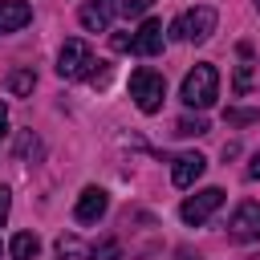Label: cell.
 <instances>
[{
  "label": "cell",
  "instance_id": "cell-7",
  "mask_svg": "<svg viewBox=\"0 0 260 260\" xmlns=\"http://www.w3.org/2000/svg\"><path fill=\"white\" fill-rule=\"evenodd\" d=\"M122 12V0H85V8H81V24L89 28V32H106L110 28V20Z\"/></svg>",
  "mask_w": 260,
  "mask_h": 260
},
{
  "label": "cell",
  "instance_id": "cell-1",
  "mask_svg": "<svg viewBox=\"0 0 260 260\" xmlns=\"http://www.w3.org/2000/svg\"><path fill=\"white\" fill-rule=\"evenodd\" d=\"M179 98L191 106V110H207V106H215V98H219V73H215V65H195L187 77H183V85H179Z\"/></svg>",
  "mask_w": 260,
  "mask_h": 260
},
{
  "label": "cell",
  "instance_id": "cell-22",
  "mask_svg": "<svg viewBox=\"0 0 260 260\" xmlns=\"http://www.w3.org/2000/svg\"><path fill=\"white\" fill-rule=\"evenodd\" d=\"M110 45H114V53H130V37H126V32H114Z\"/></svg>",
  "mask_w": 260,
  "mask_h": 260
},
{
  "label": "cell",
  "instance_id": "cell-15",
  "mask_svg": "<svg viewBox=\"0 0 260 260\" xmlns=\"http://www.w3.org/2000/svg\"><path fill=\"white\" fill-rule=\"evenodd\" d=\"M89 260H126V256H122L118 240H110V236H106V240H98V244L89 248Z\"/></svg>",
  "mask_w": 260,
  "mask_h": 260
},
{
  "label": "cell",
  "instance_id": "cell-2",
  "mask_svg": "<svg viewBox=\"0 0 260 260\" xmlns=\"http://www.w3.org/2000/svg\"><path fill=\"white\" fill-rule=\"evenodd\" d=\"M130 98H134V106H138L142 114H158V110H162V98H167L162 73H154V69H134V73H130Z\"/></svg>",
  "mask_w": 260,
  "mask_h": 260
},
{
  "label": "cell",
  "instance_id": "cell-17",
  "mask_svg": "<svg viewBox=\"0 0 260 260\" xmlns=\"http://www.w3.org/2000/svg\"><path fill=\"white\" fill-rule=\"evenodd\" d=\"M232 89H236V93H248V89H252V65H248V57H244V65L236 69V81H232Z\"/></svg>",
  "mask_w": 260,
  "mask_h": 260
},
{
  "label": "cell",
  "instance_id": "cell-4",
  "mask_svg": "<svg viewBox=\"0 0 260 260\" xmlns=\"http://www.w3.org/2000/svg\"><path fill=\"white\" fill-rule=\"evenodd\" d=\"M219 203H223V191H219V187H203V191H195V195L179 207V215H183L187 223H207V215H211Z\"/></svg>",
  "mask_w": 260,
  "mask_h": 260
},
{
  "label": "cell",
  "instance_id": "cell-16",
  "mask_svg": "<svg viewBox=\"0 0 260 260\" xmlns=\"http://www.w3.org/2000/svg\"><path fill=\"white\" fill-rule=\"evenodd\" d=\"M175 134L199 138V134H207V122H203V118H179V122H175Z\"/></svg>",
  "mask_w": 260,
  "mask_h": 260
},
{
  "label": "cell",
  "instance_id": "cell-26",
  "mask_svg": "<svg viewBox=\"0 0 260 260\" xmlns=\"http://www.w3.org/2000/svg\"><path fill=\"white\" fill-rule=\"evenodd\" d=\"M0 252H4V248H0Z\"/></svg>",
  "mask_w": 260,
  "mask_h": 260
},
{
  "label": "cell",
  "instance_id": "cell-12",
  "mask_svg": "<svg viewBox=\"0 0 260 260\" xmlns=\"http://www.w3.org/2000/svg\"><path fill=\"white\" fill-rule=\"evenodd\" d=\"M8 256H12V260H37V256H41V240H37V232H16L12 244H8Z\"/></svg>",
  "mask_w": 260,
  "mask_h": 260
},
{
  "label": "cell",
  "instance_id": "cell-5",
  "mask_svg": "<svg viewBox=\"0 0 260 260\" xmlns=\"http://www.w3.org/2000/svg\"><path fill=\"white\" fill-rule=\"evenodd\" d=\"M228 236H232V240H240V244H248V240H256V236H260V203H252V199H244V203L236 207V215H232V223H228Z\"/></svg>",
  "mask_w": 260,
  "mask_h": 260
},
{
  "label": "cell",
  "instance_id": "cell-13",
  "mask_svg": "<svg viewBox=\"0 0 260 260\" xmlns=\"http://www.w3.org/2000/svg\"><path fill=\"white\" fill-rule=\"evenodd\" d=\"M57 260H89V248L77 240V236H57Z\"/></svg>",
  "mask_w": 260,
  "mask_h": 260
},
{
  "label": "cell",
  "instance_id": "cell-9",
  "mask_svg": "<svg viewBox=\"0 0 260 260\" xmlns=\"http://www.w3.org/2000/svg\"><path fill=\"white\" fill-rule=\"evenodd\" d=\"M130 53H138V57H154V53H162V24H158L154 16L138 24V32L130 37Z\"/></svg>",
  "mask_w": 260,
  "mask_h": 260
},
{
  "label": "cell",
  "instance_id": "cell-10",
  "mask_svg": "<svg viewBox=\"0 0 260 260\" xmlns=\"http://www.w3.org/2000/svg\"><path fill=\"white\" fill-rule=\"evenodd\" d=\"M203 171H207V158H203V154H179L175 167H171V183H175V187H191Z\"/></svg>",
  "mask_w": 260,
  "mask_h": 260
},
{
  "label": "cell",
  "instance_id": "cell-25",
  "mask_svg": "<svg viewBox=\"0 0 260 260\" xmlns=\"http://www.w3.org/2000/svg\"><path fill=\"white\" fill-rule=\"evenodd\" d=\"M256 8H260V0H256Z\"/></svg>",
  "mask_w": 260,
  "mask_h": 260
},
{
  "label": "cell",
  "instance_id": "cell-6",
  "mask_svg": "<svg viewBox=\"0 0 260 260\" xmlns=\"http://www.w3.org/2000/svg\"><path fill=\"white\" fill-rule=\"evenodd\" d=\"M215 24H219V12H215V8H195V12L183 16V41L203 45V41L215 32Z\"/></svg>",
  "mask_w": 260,
  "mask_h": 260
},
{
  "label": "cell",
  "instance_id": "cell-18",
  "mask_svg": "<svg viewBox=\"0 0 260 260\" xmlns=\"http://www.w3.org/2000/svg\"><path fill=\"white\" fill-rule=\"evenodd\" d=\"M232 126H248V122H260V110H228L223 114Z\"/></svg>",
  "mask_w": 260,
  "mask_h": 260
},
{
  "label": "cell",
  "instance_id": "cell-14",
  "mask_svg": "<svg viewBox=\"0 0 260 260\" xmlns=\"http://www.w3.org/2000/svg\"><path fill=\"white\" fill-rule=\"evenodd\" d=\"M32 85H37V73H32V69H16V73L8 77V89H12L16 98H24V93H32Z\"/></svg>",
  "mask_w": 260,
  "mask_h": 260
},
{
  "label": "cell",
  "instance_id": "cell-19",
  "mask_svg": "<svg viewBox=\"0 0 260 260\" xmlns=\"http://www.w3.org/2000/svg\"><path fill=\"white\" fill-rule=\"evenodd\" d=\"M150 4L154 0H122V12L126 16H142V12H150Z\"/></svg>",
  "mask_w": 260,
  "mask_h": 260
},
{
  "label": "cell",
  "instance_id": "cell-8",
  "mask_svg": "<svg viewBox=\"0 0 260 260\" xmlns=\"http://www.w3.org/2000/svg\"><path fill=\"white\" fill-rule=\"evenodd\" d=\"M106 207H110V195H106L102 187H85V191L77 195L73 215H77V223H98V219L106 215Z\"/></svg>",
  "mask_w": 260,
  "mask_h": 260
},
{
  "label": "cell",
  "instance_id": "cell-24",
  "mask_svg": "<svg viewBox=\"0 0 260 260\" xmlns=\"http://www.w3.org/2000/svg\"><path fill=\"white\" fill-rule=\"evenodd\" d=\"M252 175H256V179H260V154H256V158H252Z\"/></svg>",
  "mask_w": 260,
  "mask_h": 260
},
{
  "label": "cell",
  "instance_id": "cell-11",
  "mask_svg": "<svg viewBox=\"0 0 260 260\" xmlns=\"http://www.w3.org/2000/svg\"><path fill=\"white\" fill-rule=\"evenodd\" d=\"M32 20L28 0H0V32H16Z\"/></svg>",
  "mask_w": 260,
  "mask_h": 260
},
{
  "label": "cell",
  "instance_id": "cell-21",
  "mask_svg": "<svg viewBox=\"0 0 260 260\" xmlns=\"http://www.w3.org/2000/svg\"><path fill=\"white\" fill-rule=\"evenodd\" d=\"M8 211H12V191H8V187H0V228H4Z\"/></svg>",
  "mask_w": 260,
  "mask_h": 260
},
{
  "label": "cell",
  "instance_id": "cell-23",
  "mask_svg": "<svg viewBox=\"0 0 260 260\" xmlns=\"http://www.w3.org/2000/svg\"><path fill=\"white\" fill-rule=\"evenodd\" d=\"M8 134V110H4V102H0V138Z\"/></svg>",
  "mask_w": 260,
  "mask_h": 260
},
{
  "label": "cell",
  "instance_id": "cell-20",
  "mask_svg": "<svg viewBox=\"0 0 260 260\" xmlns=\"http://www.w3.org/2000/svg\"><path fill=\"white\" fill-rule=\"evenodd\" d=\"M89 81H93L98 89H106V85H110V65L102 61V69H93V73H89Z\"/></svg>",
  "mask_w": 260,
  "mask_h": 260
},
{
  "label": "cell",
  "instance_id": "cell-3",
  "mask_svg": "<svg viewBox=\"0 0 260 260\" xmlns=\"http://www.w3.org/2000/svg\"><path fill=\"white\" fill-rule=\"evenodd\" d=\"M93 65H98V61H93V49H89L85 41H77V37H73V41H65V45H61L57 73H61L65 81H81V77H89V73H93Z\"/></svg>",
  "mask_w": 260,
  "mask_h": 260
}]
</instances>
